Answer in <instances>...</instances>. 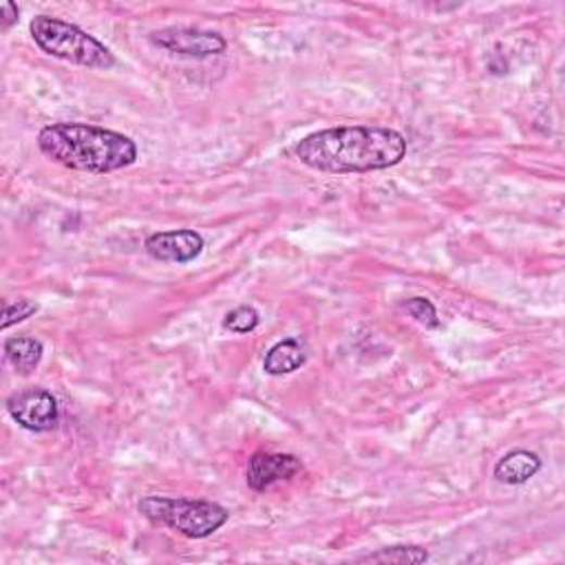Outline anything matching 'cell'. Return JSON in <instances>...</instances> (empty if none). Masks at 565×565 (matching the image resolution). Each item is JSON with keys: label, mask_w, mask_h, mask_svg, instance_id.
Listing matches in <instances>:
<instances>
[{"label": "cell", "mask_w": 565, "mask_h": 565, "mask_svg": "<svg viewBox=\"0 0 565 565\" xmlns=\"http://www.w3.org/2000/svg\"><path fill=\"white\" fill-rule=\"evenodd\" d=\"M406 137L389 126H334L310 133L294 147L297 160L327 175H361L398 166L406 158Z\"/></svg>", "instance_id": "cell-1"}, {"label": "cell", "mask_w": 565, "mask_h": 565, "mask_svg": "<svg viewBox=\"0 0 565 565\" xmlns=\"http://www.w3.org/2000/svg\"><path fill=\"white\" fill-rule=\"evenodd\" d=\"M38 149L53 164L89 175H109L137 162V145L117 130L85 122H58L38 133Z\"/></svg>", "instance_id": "cell-2"}, {"label": "cell", "mask_w": 565, "mask_h": 565, "mask_svg": "<svg viewBox=\"0 0 565 565\" xmlns=\"http://www.w3.org/2000/svg\"><path fill=\"white\" fill-rule=\"evenodd\" d=\"M29 34L36 47L55 60L96 71H109L115 66L113 51L74 23L55 16H36L29 23Z\"/></svg>", "instance_id": "cell-3"}, {"label": "cell", "mask_w": 565, "mask_h": 565, "mask_svg": "<svg viewBox=\"0 0 565 565\" xmlns=\"http://www.w3.org/2000/svg\"><path fill=\"white\" fill-rule=\"evenodd\" d=\"M137 511L153 526L168 528L188 539L215 535L230 519V513L222 504L188 498H160V494H149V498L139 500Z\"/></svg>", "instance_id": "cell-4"}, {"label": "cell", "mask_w": 565, "mask_h": 565, "mask_svg": "<svg viewBox=\"0 0 565 565\" xmlns=\"http://www.w3.org/2000/svg\"><path fill=\"white\" fill-rule=\"evenodd\" d=\"M10 417L32 434H49L60 422V406L51 391L42 387H29L8 398Z\"/></svg>", "instance_id": "cell-5"}, {"label": "cell", "mask_w": 565, "mask_h": 565, "mask_svg": "<svg viewBox=\"0 0 565 565\" xmlns=\"http://www.w3.org/2000/svg\"><path fill=\"white\" fill-rule=\"evenodd\" d=\"M151 42L181 58L205 60L226 53L228 40L219 32H208L197 27H166L151 34Z\"/></svg>", "instance_id": "cell-6"}, {"label": "cell", "mask_w": 565, "mask_h": 565, "mask_svg": "<svg viewBox=\"0 0 565 565\" xmlns=\"http://www.w3.org/2000/svg\"><path fill=\"white\" fill-rule=\"evenodd\" d=\"M147 254L160 263H190L194 261L203 248L205 241L199 233L181 228V230H168V233H155L145 243Z\"/></svg>", "instance_id": "cell-7"}, {"label": "cell", "mask_w": 565, "mask_h": 565, "mask_svg": "<svg viewBox=\"0 0 565 565\" xmlns=\"http://www.w3.org/2000/svg\"><path fill=\"white\" fill-rule=\"evenodd\" d=\"M301 470V460L290 453H254L248 460L246 481L254 492H263L278 481H288Z\"/></svg>", "instance_id": "cell-8"}, {"label": "cell", "mask_w": 565, "mask_h": 565, "mask_svg": "<svg viewBox=\"0 0 565 565\" xmlns=\"http://www.w3.org/2000/svg\"><path fill=\"white\" fill-rule=\"evenodd\" d=\"M307 363V351L301 340L297 338H286L278 340L274 347L267 349L263 359V372L267 376H288L299 372Z\"/></svg>", "instance_id": "cell-9"}, {"label": "cell", "mask_w": 565, "mask_h": 565, "mask_svg": "<svg viewBox=\"0 0 565 565\" xmlns=\"http://www.w3.org/2000/svg\"><path fill=\"white\" fill-rule=\"evenodd\" d=\"M541 466H543V462L537 453L517 449V451L506 453L498 464H494L492 477L506 486H522V484L530 481L541 470Z\"/></svg>", "instance_id": "cell-10"}, {"label": "cell", "mask_w": 565, "mask_h": 565, "mask_svg": "<svg viewBox=\"0 0 565 565\" xmlns=\"http://www.w3.org/2000/svg\"><path fill=\"white\" fill-rule=\"evenodd\" d=\"M5 359L12 365V369L18 376H32L45 356V344L38 338L32 336H18V338H8L3 344Z\"/></svg>", "instance_id": "cell-11"}, {"label": "cell", "mask_w": 565, "mask_h": 565, "mask_svg": "<svg viewBox=\"0 0 565 565\" xmlns=\"http://www.w3.org/2000/svg\"><path fill=\"white\" fill-rule=\"evenodd\" d=\"M356 561L361 563H427L429 561V552L419 548V545H389V548H380L376 552H369L365 556H359Z\"/></svg>", "instance_id": "cell-12"}, {"label": "cell", "mask_w": 565, "mask_h": 565, "mask_svg": "<svg viewBox=\"0 0 565 565\" xmlns=\"http://www.w3.org/2000/svg\"><path fill=\"white\" fill-rule=\"evenodd\" d=\"M261 323V314L252 305H239L224 318V329L233 334H252Z\"/></svg>", "instance_id": "cell-13"}, {"label": "cell", "mask_w": 565, "mask_h": 565, "mask_svg": "<svg viewBox=\"0 0 565 565\" xmlns=\"http://www.w3.org/2000/svg\"><path fill=\"white\" fill-rule=\"evenodd\" d=\"M402 307H404V312H406L415 323H419L422 327H427V329H438V327H440L438 310H436V305H434L429 299L413 297V299H409Z\"/></svg>", "instance_id": "cell-14"}, {"label": "cell", "mask_w": 565, "mask_h": 565, "mask_svg": "<svg viewBox=\"0 0 565 565\" xmlns=\"http://www.w3.org/2000/svg\"><path fill=\"white\" fill-rule=\"evenodd\" d=\"M38 303L29 301V299H18V301H5L3 303V323H0V329H10L27 318H32L34 314H38Z\"/></svg>", "instance_id": "cell-15"}, {"label": "cell", "mask_w": 565, "mask_h": 565, "mask_svg": "<svg viewBox=\"0 0 565 565\" xmlns=\"http://www.w3.org/2000/svg\"><path fill=\"white\" fill-rule=\"evenodd\" d=\"M0 14H3V29H10L12 25L18 23V8L14 3H3L0 5Z\"/></svg>", "instance_id": "cell-16"}]
</instances>
